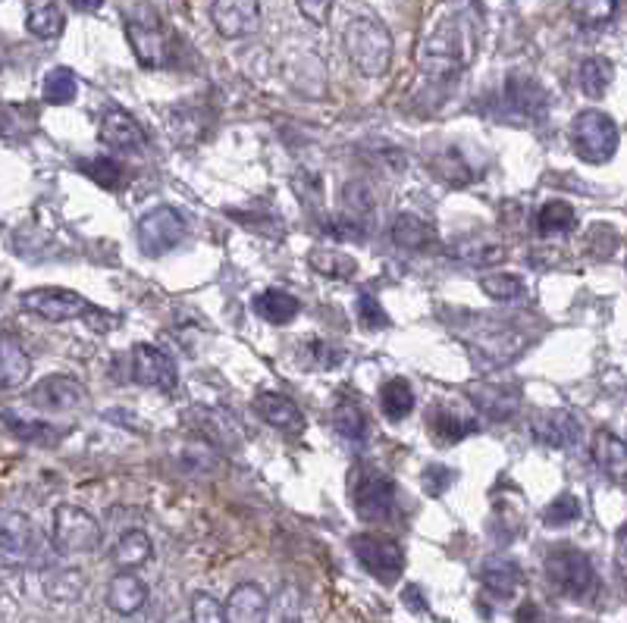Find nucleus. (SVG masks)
Masks as SVG:
<instances>
[{
  "label": "nucleus",
  "instance_id": "1",
  "mask_svg": "<svg viewBox=\"0 0 627 623\" xmlns=\"http://www.w3.org/2000/svg\"><path fill=\"white\" fill-rule=\"evenodd\" d=\"M346 54L361 76H387L392 64V35L390 29L373 16H355L346 25Z\"/></svg>",
  "mask_w": 627,
  "mask_h": 623
},
{
  "label": "nucleus",
  "instance_id": "2",
  "mask_svg": "<svg viewBox=\"0 0 627 623\" xmlns=\"http://www.w3.org/2000/svg\"><path fill=\"white\" fill-rule=\"evenodd\" d=\"M126 38H130L135 60L145 69H160V66L170 64V57H173L170 29L164 25L160 13L154 10L152 3H138L126 16Z\"/></svg>",
  "mask_w": 627,
  "mask_h": 623
},
{
  "label": "nucleus",
  "instance_id": "3",
  "mask_svg": "<svg viewBox=\"0 0 627 623\" xmlns=\"http://www.w3.org/2000/svg\"><path fill=\"white\" fill-rule=\"evenodd\" d=\"M348 498L361 520H387L395 508V483L387 471L373 464H358L348 476Z\"/></svg>",
  "mask_w": 627,
  "mask_h": 623
},
{
  "label": "nucleus",
  "instance_id": "4",
  "mask_svg": "<svg viewBox=\"0 0 627 623\" xmlns=\"http://www.w3.org/2000/svg\"><path fill=\"white\" fill-rule=\"evenodd\" d=\"M574 151L586 163H606L618 151V126L603 110H584L571 123Z\"/></svg>",
  "mask_w": 627,
  "mask_h": 623
},
{
  "label": "nucleus",
  "instance_id": "5",
  "mask_svg": "<svg viewBox=\"0 0 627 623\" xmlns=\"http://www.w3.org/2000/svg\"><path fill=\"white\" fill-rule=\"evenodd\" d=\"M51 542L60 555H88L101 545V523L79 505H60L51 523Z\"/></svg>",
  "mask_w": 627,
  "mask_h": 623
},
{
  "label": "nucleus",
  "instance_id": "6",
  "mask_svg": "<svg viewBox=\"0 0 627 623\" xmlns=\"http://www.w3.org/2000/svg\"><path fill=\"white\" fill-rule=\"evenodd\" d=\"M546 577L568 599H586L596 586L593 560L571 545H559L546 555Z\"/></svg>",
  "mask_w": 627,
  "mask_h": 623
},
{
  "label": "nucleus",
  "instance_id": "7",
  "mask_svg": "<svg viewBox=\"0 0 627 623\" xmlns=\"http://www.w3.org/2000/svg\"><path fill=\"white\" fill-rule=\"evenodd\" d=\"M22 310L42 317L51 322L64 320H91V317H104L94 304L82 298L79 292H69V288H32L20 298Z\"/></svg>",
  "mask_w": 627,
  "mask_h": 623
},
{
  "label": "nucleus",
  "instance_id": "8",
  "mask_svg": "<svg viewBox=\"0 0 627 623\" xmlns=\"http://www.w3.org/2000/svg\"><path fill=\"white\" fill-rule=\"evenodd\" d=\"M351 552L373 580L387 582V586H392L405 570V552L395 539L361 533V536H351Z\"/></svg>",
  "mask_w": 627,
  "mask_h": 623
},
{
  "label": "nucleus",
  "instance_id": "9",
  "mask_svg": "<svg viewBox=\"0 0 627 623\" xmlns=\"http://www.w3.org/2000/svg\"><path fill=\"white\" fill-rule=\"evenodd\" d=\"M417 64L433 79H449L461 69L464 54H461V35L455 22H443L433 35H427V42L417 50Z\"/></svg>",
  "mask_w": 627,
  "mask_h": 623
},
{
  "label": "nucleus",
  "instance_id": "10",
  "mask_svg": "<svg viewBox=\"0 0 627 623\" xmlns=\"http://www.w3.org/2000/svg\"><path fill=\"white\" fill-rule=\"evenodd\" d=\"M182 238H186V216L176 207L164 204V207H154L138 219V241H142V251L148 258H160V254L173 251Z\"/></svg>",
  "mask_w": 627,
  "mask_h": 623
},
{
  "label": "nucleus",
  "instance_id": "11",
  "mask_svg": "<svg viewBox=\"0 0 627 623\" xmlns=\"http://www.w3.org/2000/svg\"><path fill=\"white\" fill-rule=\"evenodd\" d=\"M132 380L138 386L160 388L167 395H173L179 388V376H176V364L170 361V354L148 342H138L132 348Z\"/></svg>",
  "mask_w": 627,
  "mask_h": 623
},
{
  "label": "nucleus",
  "instance_id": "12",
  "mask_svg": "<svg viewBox=\"0 0 627 623\" xmlns=\"http://www.w3.org/2000/svg\"><path fill=\"white\" fill-rule=\"evenodd\" d=\"M29 405L47 414H69V410H79L88 405V388L72 380V376H47L38 386L29 392Z\"/></svg>",
  "mask_w": 627,
  "mask_h": 623
},
{
  "label": "nucleus",
  "instance_id": "13",
  "mask_svg": "<svg viewBox=\"0 0 627 623\" xmlns=\"http://www.w3.org/2000/svg\"><path fill=\"white\" fill-rule=\"evenodd\" d=\"M211 22L223 38H248L260 25L258 0H214Z\"/></svg>",
  "mask_w": 627,
  "mask_h": 623
},
{
  "label": "nucleus",
  "instance_id": "14",
  "mask_svg": "<svg viewBox=\"0 0 627 623\" xmlns=\"http://www.w3.org/2000/svg\"><path fill=\"white\" fill-rule=\"evenodd\" d=\"M101 141L123 154H142L148 148V135L138 126V120L120 107H110L101 113Z\"/></svg>",
  "mask_w": 627,
  "mask_h": 623
},
{
  "label": "nucleus",
  "instance_id": "15",
  "mask_svg": "<svg viewBox=\"0 0 627 623\" xmlns=\"http://www.w3.org/2000/svg\"><path fill=\"white\" fill-rule=\"evenodd\" d=\"M530 432L546 449H571L581 442V420L568 410H537L530 417Z\"/></svg>",
  "mask_w": 627,
  "mask_h": 623
},
{
  "label": "nucleus",
  "instance_id": "16",
  "mask_svg": "<svg viewBox=\"0 0 627 623\" xmlns=\"http://www.w3.org/2000/svg\"><path fill=\"white\" fill-rule=\"evenodd\" d=\"M468 398L486 420H512L520 408L518 386H496V383H474L468 386Z\"/></svg>",
  "mask_w": 627,
  "mask_h": 623
},
{
  "label": "nucleus",
  "instance_id": "17",
  "mask_svg": "<svg viewBox=\"0 0 627 623\" xmlns=\"http://www.w3.org/2000/svg\"><path fill=\"white\" fill-rule=\"evenodd\" d=\"M251 408L258 414L260 420L273 430L289 432V435H299L304 430V417L299 405L292 398H285L280 392H258Z\"/></svg>",
  "mask_w": 627,
  "mask_h": 623
},
{
  "label": "nucleus",
  "instance_id": "18",
  "mask_svg": "<svg viewBox=\"0 0 627 623\" xmlns=\"http://www.w3.org/2000/svg\"><path fill=\"white\" fill-rule=\"evenodd\" d=\"M35 552V526L20 511H0V555L7 560H25Z\"/></svg>",
  "mask_w": 627,
  "mask_h": 623
},
{
  "label": "nucleus",
  "instance_id": "19",
  "mask_svg": "<svg viewBox=\"0 0 627 623\" xmlns=\"http://www.w3.org/2000/svg\"><path fill=\"white\" fill-rule=\"evenodd\" d=\"M267 592L260 589L258 582H242L229 592V602L223 604L226 623H264L267 621Z\"/></svg>",
  "mask_w": 627,
  "mask_h": 623
},
{
  "label": "nucleus",
  "instance_id": "20",
  "mask_svg": "<svg viewBox=\"0 0 627 623\" xmlns=\"http://www.w3.org/2000/svg\"><path fill=\"white\" fill-rule=\"evenodd\" d=\"M148 602V586L138 580L132 570H123V574H116L108 586V608L110 611H116V614H123V618H130V614H138L142 608Z\"/></svg>",
  "mask_w": 627,
  "mask_h": 623
},
{
  "label": "nucleus",
  "instance_id": "21",
  "mask_svg": "<svg viewBox=\"0 0 627 623\" xmlns=\"http://www.w3.org/2000/svg\"><path fill=\"white\" fill-rule=\"evenodd\" d=\"M590 454L596 461V467L612 476L615 483H625L627 476V449L622 442V435H615L612 430H596L593 435V445H590Z\"/></svg>",
  "mask_w": 627,
  "mask_h": 623
},
{
  "label": "nucleus",
  "instance_id": "22",
  "mask_svg": "<svg viewBox=\"0 0 627 623\" xmlns=\"http://www.w3.org/2000/svg\"><path fill=\"white\" fill-rule=\"evenodd\" d=\"M64 10H60V0H25V29L42 38L51 42L64 32Z\"/></svg>",
  "mask_w": 627,
  "mask_h": 623
},
{
  "label": "nucleus",
  "instance_id": "23",
  "mask_svg": "<svg viewBox=\"0 0 627 623\" xmlns=\"http://www.w3.org/2000/svg\"><path fill=\"white\" fill-rule=\"evenodd\" d=\"M480 582L496 599H512L520 586V567L508 558H490L480 567Z\"/></svg>",
  "mask_w": 627,
  "mask_h": 623
},
{
  "label": "nucleus",
  "instance_id": "24",
  "mask_svg": "<svg viewBox=\"0 0 627 623\" xmlns=\"http://www.w3.org/2000/svg\"><path fill=\"white\" fill-rule=\"evenodd\" d=\"M32 361L22 344L10 336H0V388H16L29 380Z\"/></svg>",
  "mask_w": 627,
  "mask_h": 623
},
{
  "label": "nucleus",
  "instance_id": "25",
  "mask_svg": "<svg viewBox=\"0 0 627 623\" xmlns=\"http://www.w3.org/2000/svg\"><path fill=\"white\" fill-rule=\"evenodd\" d=\"M427 430L433 432V439L439 445H455L464 435H471L477 430V423L468 420V417H461V414H455L452 408H436L427 414Z\"/></svg>",
  "mask_w": 627,
  "mask_h": 623
},
{
  "label": "nucleus",
  "instance_id": "26",
  "mask_svg": "<svg viewBox=\"0 0 627 623\" xmlns=\"http://www.w3.org/2000/svg\"><path fill=\"white\" fill-rule=\"evenodd\" d=\"M392 241L405 251H424L436 241V229L414 214H399L392 223Z\"/></svg>",
  "mask_w": 627,
  "mask_h": 623
},
{
  "label": "nucleus",
  "instance_id": "27",
  "mask_svg": "<svg viewBox=\"0 0 627 623\" xmlns=\"http://www.w3.org/2000/svg\"><path fill=\"white\" fill-rule=\"evenodd\" d=\"M0 427L7 432H13L20 442H32V445H54L57 439H64L66 430H57L51 423H38V420H22L13 410L0 414Z\"/></svg>",
  "mask_w": 627,
  "mask_h": 623
},
{
  "label": "nucleus",
  "instance_id": "28",
  "mask_svg": "<svg viewBox=\"0 0 627 623\" xmlns=\"http://www.w3.org/2000/svg\"><path fill=\"white\" fill-rule=\"evenodd\" d=\"M505 245L496 238H461L452 245V258L468 263V267H493L499 260H505Z\"/></svg>",
  "mask_w": 627,
  "mask_h": 623
},
{
  "label": "nucleus",
  "instance_id": "29",
  "mask_svg": "<svg viewBox=\"0 0 627 623\" xmlns=\"http://www.w3.org/2000/svg\"><path fill=\"white\" fill-rule=\"evenodd\" d=\"M152 539L145 530H130V533H123L120 542L113 545V552H110V558L116 567H123V570H135V567H142V564H148L152 560Z\"/></svg>",
  "mask_w": 627,
  "mask_h": 623
},
{
  "label": "nucleus",
  "instance_id": "30",
  "mask_svg": "<svg viewBox=\"0 0 627 623\" xmlns=\"http://www.w3.org/2000/svg\"><path fill=\"white\" fill-rule=\"evenodd\" d=\"M44 592L51 602H79L82 592H86V574L76 570V567H60V570H51L44 574Z\"/></svg>",
  "mask_w": 627,
  "mask_h": 623
},
{
  "label": "nucleus",
  "instance_id": "31",
  "mask_svg": "<svg viewBox=\"0 0 627 623\" xmlns=\"http://www.w3.org/2000/svg\"><path fill=\"white\" fill-rule=\"evenodd\" d=\"M251 304H255V310H258L264 320L277 322V326L292 322L299 317V310H302L299 298L289 295V292H280V288H267V292H260Z\"/></svg>",
  "mask_w": 627,
  "mask_h": 623
},
{
  "label": "nucleus",
  "instance_id": "32",
  "mask_svg": "<svg viewBox=\"0 0 627 623\" xmlns=\"http://www.w3.org/2000/svg\"><path fill=\"white\" fill-rule=\"evenodd\" d=\"M505 98L520 116H537L546 110V91L530 76H512L505 86Z\"/></svg>",
  "mask_w": 627,
  "mask_h": 623
},
{
  "label": "nucleus",
  "instance_id": "33",
  "mask_svg": "<svg viewBox=\"0 0 627 623\" xmlns=\"http://www.w3.org/2000/svg\"><path fill=\"white\" fill-rule=\"evenodd\" d=\"M189 423H192L208 442H214V445H229V442H236V435H233V420L223 417V414H216V410L211 408L189 410Z\"/></svg>",
  "mask_w": 627,
  "mask_h": 623
},
{
  "label": "nucleus",
  "instance_id": "34",
  "mask_svg": "<svg viewBox=\"0 0 627 623\" xmlns=\"http://www.w3.org/2000/svg\"><path fill=\"white\" fill-rule=\"evenodd\" d=\"M42 91L47 104L64 107V104H69V101L79 94V79H76V72H72L69 66H54V69L44 76Z\"/></svg>",
  "mask_w": 627,
  "mask_h": 623
},
{
  "label": "nucleus",
  "instance_id": "35",
  "mask_svg": "<svg viewBox=\"0 0 627 623\" xmlns=\"http://www.w3.org/2000/svg\"><path fill=\"white\" fill-rule=\"evenodd\" d=\"M311 267L321 273V276H329V280H351L358 273V260L348 258L343 251H329V248H314L311 254Z\"/></svg>",
  "mask_w": 627,
  "mask_h": 623
},
{
  "label": "nucleus",
  "instance_id": "36",
  "mask_svg": "<svg viewBox=\"0 0 627 623\" xmlns=\"http://www.w3.org/2000/svg\"><path fill=\"white\" fill-rule=\"evenodd\" d=\"M612 79H615V66L608 64L606 57H590L578 69V82H581V91L586 98H603L606 88L612 86Z\"/></svg>",
  "mask_w": 627,
  "mask_h": 623
},
{
  "label": "nucleus",
  "instance_id": "37",
  "mask_svg": "<svg viewBox=\"0 0 627 623\" xmlns=\"http://www.w3.org/2000/svg\"><path fill=\"white\" fill-rule=\"evenodd\" d=\"M574 226H578V216H574V207L568 201H549L537 214L540 236H562V233H571Z\"/></svg>",
  "mask_w": 627,
  "mask_h": 623
},
{
  "label": "nucleus",
  "instance_id": "38",
  "mask_svg": "<svg viewBox=\"0 0 627 623\" xmlns=\"http://www.w3.org/2000/svg\"><path fill=\"white\" fill-rule=\"evenodd\" d=\"M380 408H383V414H387L390 420H405L414 410L412 386H408L402 376L390 380L387 386L380 388Z\"/></svg>",
  "mask_w": 627,
  "mask_h": 623
},
{
  "label": "nucleus",
  "instance_id": "39",
  "mask_svg": "<svg viewBox=\"0 0 627 623\" xmlns=\"http://www.w3.org/2000/svg\"><path fill=\"white\" fill-rule=\"evenodd\" d=\"M333 427H336L339 435H346L351 442H361L365 432H368V417H365L361 405H355L351 398H343L336 405V410H333Z\"/></svg>",
  "mask_w": 627,
  "mask_h": 623
},
{
  "label": "nucleus",
  "instance_id": "40",
  "mask_svg": "<svg viewBox=\"0 0 627 623\" xmlns=\"http://www.w3.org/2000/svg\"><path fill=\"white\" fill-rule=\"evenodd\" d=\"M568 7H571V16L586 29L608 25L618 13V0H571Z\"/></svg>",
  "mask_w": 627,
  "mask_h": 623
},
{
  "label": "nucleus",
  "instance_id": "41",
  "mask_svg": "<svg viewBox=\"0 0 627 623\" xmlns=\"http://www.w3.org/2000/svg\"><path fill=\"white\" fill-rule=\"evenodd\" d=\"M581 514H584L581 498L571 492H562L556 501H549V505H546V511H542V523H546V526H552V530H562V526H568V523L581 520Z\"/></svg>",
  "mask_w": 627,
  "mask_h": 623
},
{
  "label": "nucleus",
  "instance_id": "42",
  "mask_svg": "<svg viewBox=\"0 0 627 623\" xmlns=\"http://www.w3.org/2000/svg\"><path fill=\"white\" fill-rule=\"evenodd\" d=\"M480 288L493 298V302H518L524 298V280L515 273H493V276H483Z\"/></svg>",
  "mask_w": 627,
  "mask_h": 623
},
{
  "label": "nucleus",
  "instance_id": "43",
  "mask_svg": "<svg viewBox=\"0 0 627 623\" xmlns=\"http://www.w3.org/2000/svg\"><path fill=\"white\" fill-rule=\"evenodd\" d=\"M79 170L88 172V175H91L98 185H104V189H120V182L126 179L123 167H120L116 160H110V157H91V160H82Z\"/></svg>",
  "mask_w": 627,
  "mask_h": 623
},
{
  "label": "nucleus",
  "instance_id": "44",
  "mask_svg": "<svg viewBox=\"0 0 627 623\" xmlns=\"http://www.w3.org/2000/svg\"><path fill=\"white\" fill-rule=\"evenodd\" d=\"M358 317H361V326H365V329H387V326H390L387 310L380 307V302H377L370 292H361V295H358Z\"/></svg>",
  "mask_w": 627,
  "mask_h": 623
},
{
  "label": "nucleus",
  "instance_id": "45",
  "mask_svg": "<svg viewBox=\"0 0 627 623\" xmlns=\"http://www.w3.org/2000/svg\"><path fill=\"white\" fill-rule=\"evenodd\" d=\"M192 623H226L223 604L211 592H198L192 599Z\"/></svg>",
  "mask_w": 627,
  "mask_h": 623
},
{
  "label": "nucleus",
  "instance_id": "46",
  "mask_svg": "<svg viewBox=\"0 0 627 623\" xmlns=\"http://www.w3.org/2000/svg\"><path fill=\"white\" fill-rule=\"evenodd\" d=\"M424 489L430 495H443L449 486L455 483V471H449V467H443V464H430L427 471H424Z\"/></svg>",
  "mask_w": 627,
  "mask_h": 623
},
{
  "label": "nucleus",
  "instance_id": "47",
  "mask_svg": "<svg viewBox=\"0 0 627 623\" xmlns=\"http://www.w3.org/2000/svg\"><path fill=\"white\" fill-rule=\"evenodd\" d=\"M295 3H299V10H302L304 20L314 22V25H326L336 0H295Z\"/></svg>",
  "mask_w": 627,
  "mask_h": 623
},
{
  "label": "nucleus",
  "instance_id": "48",
  "mask_svg": "<svg viewBox=\"0 0 627 623\" xmlns=\"http://www.w3.org/2000/svg\"><path fill=\"white\" fill-rule=\"evenodd\" d=\"M515 623H556L549 614H546V608H540L537 602H524L518 608V621Z\"/></svg>",
  "mask_w": 627,
  "mask_h": 623
},
{
  "label": "nucleus",
  "instance_id": "49",
  "mask_svg": "<svg viewBox=\"0 0 627 623\" xmlns=\"http://www.w3.org/2000/svg\"><path fill=\"white\" fill-rule=\"evenodd\" d=\"M273 623H302V618H299V604L295 602L285 604L280 614H277V621Z\"/></svg>",
  "mask_w": 627,
  "mask_h": 623
},
{
  "label": "nucleus",
  "instance_id": "50",
  "mask_svg": "<svg viewBox=\"0 0 627 623\" xmlns=\"http://www.w3.org/2000/svg\"><path fill=\"white\" fill-rule=\"evenodd\" d=\"M69 7L79 10V13H98L104 7V0H69Z\"/></svg>",
  "mask_w": 627,
  "mask_h": 623
},
{
  "label": "nucleus",
  "instance_id": "51",
  "mask_svg": "<svg viewBox=\"0 0 627 623\" xmlns=\"http://www.w3.org/2000/svg\"><path fill=\"white\" fill-rule=\"evenodd\" d=\"M167 623H192V621H182V618H170Z\"/></svg>",
  "mask_w": 627,
  "mask_h": 623
},
{
  "label": "nucleus",
  "instance_id": "52",
  "mask_svg": "<svg viewBox=\"0 0 627 623\" xmlns=\"http://www.w3.org/2000/svg\"><path fill=\"white\" fill-rule=\"evenodd\" d=\"M0 66H3V57H0Z\"/></svg>",
  "mask_w": 627,
  "mask_h": 623
}]
</instances>
